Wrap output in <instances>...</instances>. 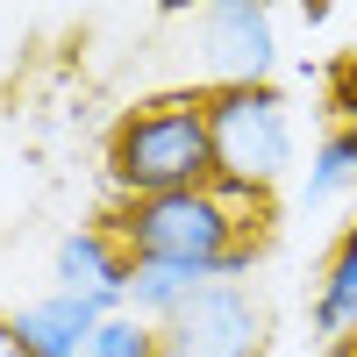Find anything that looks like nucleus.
<instances>
[{
    "instance_id": "nucleus-1",
    "label": "nucleus",
    "mask_w": 357,
    "mask_h": 357,
    "mask_svg": "<svg viewBox=\"0 0 357 357\" xmlns=\"http://www.w3.org/2000/svg\"><path fill=\"white\" fill-rule=\"evenodd\" d=\"M215 129H207V86L136 100L107 129V186L114 200H158L215 186Z\"/></svg>"
},
{
    "instance_id": "nucleus-2",
    "label": "nucleus",
    "mask_w": 357,
    "mask_h": 357,
    "mask_svg": "<svg viewBox=\"0 0 357 357\" xmlns=\"http://www.w3.org/2000/svg\"><path fill=\"white\" fill-rule=\"evenodd\" d=\"M207 129H215L222 178L272 193L293 165V100L272 79L264 86H207Z\"/></svg>"
},
{
    "instance_id": "nucleus-3",
    "label": "nucleus",
    "mask_w": 357,
    "mask_h": 357,
    "mask_svg": "<svg viewBox=\"0 0 357 357\" xmlns=\"http://www.w3.org/2000/svg\"><path fill=\"white\" fill-rule=\"evenodd\" d=\"M264 301L250 286H200L158 329V357H264Z\"/></svg>"
},
{
    "instance_id": "nucleus-4",
    "label": "nucleus",
    "mask_w": 357,
    "mask_h": 357,
    "mask_svg": "<svg viewBox=\"0 0 357 357\" xmlns=\"http://www.w3.org/2000/svg\"><path fill=\"white\" fill-rule=\"evenodd\" d=\"M200 50L215 65V86H264L279 72V15L257 0H215L200 15Z\"/></svg>"
},
{
    "instance_id": "nucleus-5",
    "label": "nucleus",
    "mask_w": 357,
    "mask_h": 357,
    "mask_svg": "<svg viewBox=\"0 0 357 357\" xmlns=\"http://www.w3.org/2000/svg\"><path fill=\"white\" fill-rule=\"evenodd\" d=\"M50 279L57 293H79V301H100L107 314H129V257L122 243L93 222V229H72L50 257Z\"/></svg>"
},
{
    "instance_id": "nucleus-6",
    "label": "nucleus",
    "mask_w": 357,
    "mask_h": 357,
    "mask_svg": "<svg viewBox=\"0 0 357 357\" xmlns=\"http://www.w3.org/2000/svg\"><path fill=\"white\" fill-rule=\"evenodd\" d=\"M107 321L100 301H79V293H43V301H29L8 314V329L29 357H86L93 329Z\"/></svg>"
},
{
    "instance_id": "nucleus-7",
    "label": "nucleus",
    "mask_w": 357,
    "mask_h": 357,
    "mask_svg": "<svg viewBox=\"0 0 357 357\" xmlns=\"http://www.w3.org/2000/svg\"><path fill=\"white\" fill-rule=\"evenodd\" d=\"M200 286H215V279L193 272V264H129V314L151 321V329H165Z\"/></svg>"
},
{
    "instance_id": "nucleus-8",
    "label": "nucleus",
    "mask_w": 357,
    "mask_h": 357,
    "mask_svg": "<svg viewBox=\"0 0 357 357\" xmlns=\"http://www.w3.org/2000/svg\"><path fill=\"white\" fill-rule=\"evenodd\" d=\"M350 329H357V222L336 236L314 293V336H350Z\"/></svg>"
},
{
    "instance_id": "nucleus-9",
    "label": "nucleus",
    "mask_w": 357,
    "mask_h": 357,
    "mask_svg": "<svg viewBox=\"0 0 357 357\" xmlns=\"http://www.w3.org/2000/svg\"><path fill=\"white\" fill-rule=\"evenodd\" d=\"M343 193H357V129L329 122V136L314 143V165H307V207H329Z\"/></svg>"
},
{
    "instance_id": "nucleus-10",
    "label": "nucleus",
    "mask_w": 357,
    "mask_h": 357,
    "mask_svg": "<svg viewBox=\"0 0 357 357\" xmlns=\"http://www.w3.org/2000/svg\"><path fill=\"white\" fill-rule=\"evenodd\" d=\"M86 357H158V329L136 314H107L93 329V343H86Z\"/></svg>"
},
{
    "instance_id": "nucleus-11",
    "label": "nucleus",
    "mask_w": 357,
    "mask_h": 357,
    "mask_svg": "<svg viewBox=\"0 0 357 357\" xmlns=\"http://www.w3.org/2000/svg\"><path fill=\"white\" fill-rule=\"evenodd\" d=\"M329 114H336V129H357V57L350 50L329 65Z\"/></svg>"
},
{
    "instance_id": "nucleus-12",
    "label": "nucleus",
    "mask_w": 357,
    "mask_h": 357,
    "mask_svg": "<svg viewBox=\"0 0 357 357\" xmlns=\"http://www.w3.org/2000/svg\"><path fill=\"white\" fill-rule=\"evenodd\" d=\"M0 357H29V350L15 343V329H8V321H0Z\"/></svg>"
}]
</instances>
